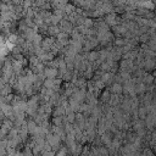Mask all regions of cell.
<instances>
[{
  "label": "cell",
  "instance_id": "obj_1",
  "mask_svg": "<svg viewBox=\"0 0 156 156\" xmlns=\"http://www.w3.org/2000/svg\"><path fill=\"white\" fill-rule=\"evenodd\" d=\"M43 73H44L45 78H51L52 79V78H56L58 76V69L57 68H54V67H48V68L44 67Z\"/></svg>",
  "mask_w": 156,
  "mask_h": 156
},
{
  "label": "cell",
  "instance_id": "obj_2",
  "mask_svg": "<svg viewBox=\"0 0 156 156\" xmlns=\"http://www.w3.org/2000/svg\"><path fill=\"white\" fill-rule=\"evenodd\" d=\"M60 30H61V29H60V26H57V24H49V27H48V33H46V34L50 35V37H56Z\"/></svg>",
  "mask_w": 156,
  "mask_h": 156
},
{
  "label": "cell",
  "instance_id": "obj_3",
  "mask_svg": "<svg viewBox=\"0 0 156 156\" xmlns=\"http://www.w3.org/2000/svg\"><path fill=\"white\" fill-rule=\"evenodd\" d=\"M110 91L112 94H117V95H121L122 94V84L121 83H117V82H112V85L110 88Z\"/></svg>",
  "mask_w": 156,
  "mask_h": 156
},
{
  "label": "cell",
  "instance_id": "obj_4",
  "mask_svg": "<svg viewBox=\"0 0 156 156\" xmlns=\"http://www.w3.org/2000/svg\"><path fill=\"white\" fill-rule=\"evenodd\" d=\"M37 123L33 121V119H30V121H28L27 122V129H28V133L29 134H33L34 132H35V129H37Z\"/></svg>",
  "mask_w": 156,
  "mask_h": 156
},
{
  "label": "cell",
  "instance_id": "obj_5",
  "mask_svg": "<svg viewBox=\"0 0 156 156\" xmlns=\"http://www.w3.org/2000/svg\"><path fill=\"white\" fill-rule=\"evenodd\" d=\"M65 113H66L65 107L61 106V105H56V107L54 110V116H63Z\"/></svg>",
  "mask_w": 156,
  "mask_h": 156
},
{
  "label": "cell",
  "instance_id": "obj_6",
  "mask_svg": "<svg viewBox=\"0 0 156 156\" xmlns=\"http://www.w3.org/2000/svg\"><path fill=\"white\" fill-rule=\"evenodd\" d=\"M83 26H85L87 28H91L93 26H94V21L90 18V17H84V20H83V23H82Z\"/></svg>",
  "mask_w": 156,
  "mask_h": 156
},
{
  "label": "cell",
  "instance_id": "obj_7",
  "mask_svg": "<svg viewBox=\"0 0 156 156\" xmlns=\"http://www.w3.org/2000/svg\"><path fill=\"white\" fill-rule=\"evenodd\" d=\"M62 116H54L52 118V124L54 126H62Z\"/></svg>",
  "mask_w": 156,
  "mask_h": 156
},
{
  "label": "cell",
  "instance_id": "obj_8",
  "mask_svg": "<svg viewBox=\"0 0 156 156\" xmlns=\"http://www.w3.org/2000/svg\"><path fill=\"white\" fill-rule=\"evenodd\" d=\"M110 91H107V90H105L104 93H102V95H101V102L102 104H106L107 101H108V99H110Z\"/></svg>",
  "mask_w": 156,
  "mask_h": 156
},
{
  "label": "cell",
  "instance_id": "obj_9",
  "mask_svg": "<svg viewBox=\"0 0 156 156\" xmlns=\"http://www.w3.org/2000/svg\"><path fill=\"white\" fill-rule=\"evenodd\" d=\"M126 41H127V39H126V38H118V39H116V40H115V45H116V46H122Z\"/></svg>",
  "mask_w": 156,
  "mask_h": 156
},
{
  "label": "cell",
  "instance_id": "obj_10",
  "mask_svg": "<svg viewBox=\"0 0 156 156\" xmlns=\"http://www.w3.org/2000/svg\"><path fill=\"white\" fill-rule=\"evenodd\" d=\"M143 154H145V155H146V154H147V155H152V151H150L149 149H145V150L143 151Z\"/></svg>",
  "mask_w": 156,
  "mask_h": 156
}]
</instances>
